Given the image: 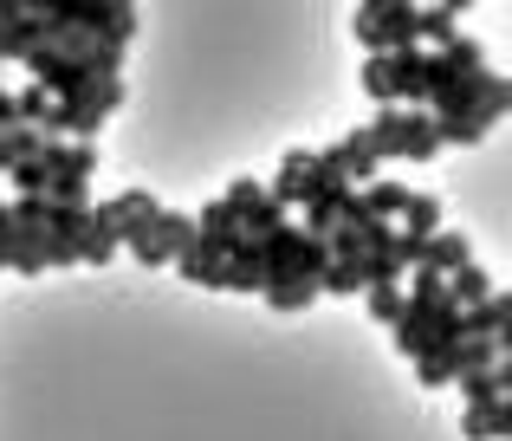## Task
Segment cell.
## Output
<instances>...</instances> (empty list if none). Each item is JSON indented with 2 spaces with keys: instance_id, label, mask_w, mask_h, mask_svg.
<instances>
[{
  "instance_id": "obj_2",
  "label": "cell",
  "mask_w": 512,
  "mask_h": 441,
  "mask_svg": "<svg viewBox=\"0 0 512 441\" xmlns=\"http://www.w3.org/2000/svg\"><path fill=\"white\" fill-rule=\"evenodd\" d=\"M389 338H396V351L409 357V364H422V357L448 351V344H461V305H448V292L441 299H402L396 325H389Z\"/></svg>"
},
{
  "instance_id": "obj_25",
  "label": "cell",
  "mask_w": 512,
  "mask_h": 441,
  "mask_svg": "<svg viewBox=\"0 0 512 441\" xmlns=\"http://www.w3.org/2000/svg\"><path fill=\"white\" fill-rule=\"evenodd\" d=\"M363 305H370V318L376 325H396V312H402V286H363Z\"/></svg>"
},
{
  "instance_id": "obj_13",
  "label": "cell",
  "mask_w": 512,
  "mask_h": 441,
  "mask_svg": "<svg viewBox=\"0 0 512 441\" xmlns=\"http://www.w3.org/2000/svg\"><path fill=\"white\" fill-rule=\"evenodd\" d=\"M506 325H512V299H506V292H487L480 305H467V312H461V331H467V338L506 344Z\"/></svg>"
},
{
  "instance_id": "obj_27",
  "label": "cell",
  "mask_w": 512,
  "mask_h": 441,
  "mask_svg": "<svg viewBox=\"0 0 512 441\" xmlns=\"http://www.w3.org/2000/svg\"><path fill=\"white\" fill-rule=\"evenodd\" d=\"M260 195H266V189H260V182H253V176H240V182H227V195H221V208H227V215H234V221H240V215H247V208H253V202H260Z\"/></svg>"
},
{
  "instance_id": "obj_21",
  "label": "cell",
  "mask_w": 512,
  "mask_h": 441,
  "mask_svg": "<svg viewBox=\"0 0 512 441\" xmlns=\"http://www.w3.org/2000/svg\"><path fill=\"white\" fill-rule=\"evenodd\" d=\"M39 130H26V124H13V130H0V176H7V169H20V163H33L39 156Z\"/></svg>"
},
{
  "instance_id": "obj_28",
  "label": "cell",
  "mask_w": 512,
  "mask_h": 441,
  "mask_svg": "<svg viewBox=\"0 0 512 441\" xmlns=\"http://www.w3.org/2000/svg\"><path fill=\"white\" fill-rule=\"evenodd\" d=\"M0 182H13V189H20V195H46V163H39V156H33V163L7 169V176H0Z\"/></svg>"
},
{
  "instance_id": "obj_20",
  "label": "cell",
  "mask_w": 512,
  "mask_h": 441,
  "mask_svg": "<svg viewBox=\"0 0 512 441\" xmlns=\"http://www.w3.org/2000/svg\"><path fill=\"white\" fill-rule=\"evenodd\" d=\"M286 227H292V215H286L279 202H266V195H260V202L240 215V240H273V234H286Z\"/></svg>"
},
{
  "instance_id": "obj_1",
  "label": "cell",
  "mask_w": 512,
  "mask_h": 441,
  "mask_svg": "<svg viewBox=\"0 0 512 441\" xmlns=\"http://www.w3.org/2000/svg\"><path fill=\"white\" fill-rule=\"evenodd\" d=\"M506 104H512V85L500 72H474V78H461V85L448 91V98H435V137H441V150L448 143H480L493 124L506 117Z\"/></svg>"
},
{
  "instance_id": "obj_10",
  "label": "cell",
  "mask_w": 512,
  "mask_h": 441,
  "mask_svg": "<svg viewBox=\"0 0 512 441\" xmlns=\"http://www.w3.org/2000/svg\"><path fill=\"white\" fill-rule=\"evenodd\" d=\"M312 176H318V150H292L286 163H279V176H273V189H266V202H279L292 215V208L305 202V189H312Z\"/></svg>"
},
{
  "instance_id": "obj_26",
  "label": "cell",
  "mask_w": 512,
  "mask_h": 441,
  "mask_svg": "<svg viewBox=\"0 0 512 441\" xmlns=\"http://www.w3.org/2000/svg\"><path fill=\"white\" fill-rule=\"evenodd\" d=\"M318 292H331V299H344V292H363V273H357V266L325 260V273H318Z\"/></svg>"
},
{
  "instance_id": "obj_14",
  "label": "cell",
  "mask_w": 512,
  "mask_h": 441,
  "mask_svg": "<svg viewBox=\"0 0 512 441\" xmlns=\"http://www.w3.org/2000/svg\"><path fill=\"white\" fill-rule=\"evenodd\" d=\"M461 7H415V46L422 52H441V46H454L461 39Z\"/></svg>"
},
{
  "instance_id": "obj_9",
  "label": "cell",
  "mask_w": 512,
  "mask_h": 441,
  "mask_svg": "<svg viewBox=\"0 0 512 441\" xmlns=\"http://www.w3.org/2000/svg\"><path fill=\"white\" fill-rule=\"evenodd\" d=\"M39 163H46V182H91L98 176V143H39Z\"/></svg>"
},
{
  "instance_id": "obj_22",
  "label": "cell",
  "mask_w": 512,
  "mask_h": 441,
  "mask_svg": "<svg viewBox=\"0 0 512 441\" xmlns=\"http://www.w3.org/2000/svg\"><path fill=\"white\" fill-rule=\"evenodd\" d=\"M273 312H305V305H318V279H279V286L260 292Z\"/></svg>"
},
{
  "instance_id": "obj_18",
  "label": "cell",
  "mask_w": 512,
  "mask_h": 441,
  "mask_svg": "<svg viewBox=\"0 0 512 441\" xmlns=\"http://www.w3.org/2000/svg\"><path fill=\"white\" fill-rule=\"evenodd\" d=\"M461 429H467V441H506V435H512V403H480V409H467Z\"/></svg>"
},
{
  "instance_id": "obj_16",
  "label": "cell",
  "mask_w": 512,
  "mask_h": 441,
  "mask_svg": "<svg viewBox=\"0 0 512 441\" xmlns=\"http://www.w3.org/2000/svg\"><path fill=\"white\" fill-rule=\"evenodd\" d=\"M357 202H363V215H370V221H389V227H396L402 202H409V189H402L396 176H376L370 189H357Z\"/></svg>"
},
{
  "instance_id": "obj_4",
  "label": "cell",
  "mask_w": 512,
  "mask_h": 441,
  "mask_svg": "<svg viewBox=\"0 0 512 441\" xmlns=\"http://www.w3.org/2000/svg\"><path fill=\"white\" fill-rule=\"evenodd\" d=\"M124 104V78H98L91 91H78V98H65V104H52V117H46V137L52 143H91L104 130V117Z\"/></svg>"
},
{
  "instance_id": "obj_24",
  "label": "cell",
  "mask_w": 512,
  "mask_h": 441,
  "mask_svg": "<svg viewBox=\"0 0 512 441\" xmlns=\"http://www.w3.org/2000/svg\"><path fill=\"white\" fill-rule=\"evenodd\" d=\"M175 273L195 279V286H208V292H221V260H208V253H195V247H188L182 260H175Z\"/></svg>"
},
{
  "instance_id": "obj_7",
  "label": "cell",
  "mask_w": 512,
  "mask_h": 441,
  "mask_svg": "<svg viewBox=\"0 0 512 441\" xmlns=\"http://www.w3.org/2000/svg\"><path fill=\"white\" fill-rule=\"evenodd\" d=\"M357 39L370 46V59L415 46V7H402V0H370V7H357Z\"/></svg>"
},
{
  "instance_id": "obj_23",
  "label": "cell",
  "mask_w": 512,
  "mask_h": 441,
  "mask_svg": "<svg viewBox=\"0 0 512 441\" xmlns=\"http://www.w3.org/2000/svg\"><path fill=\"white\" fill-rule=\"evenodd\" d=\"M13 111H20V124L26 130H39V137H46V117H52V98L39 85H26V91H13Z\"/></svg>"
},
{
  "instance_id": "obj_12",
  "label": "cell",
  "mask_w": 512,
  "mask_h": 441,
  "mask_svg": "<svg viewBox=\"0 0 512 441\" xmlns=\"http://www.w3.org/2000/svg\"><path fill=\"white\" fill-rule=\"evenodd\" d=\"M117 260V227H111V208L91 202L85 227H78V266H111Z\"/></svg>"
},
{
  "instance_id": "obj_6",
  "label": "cell",
  "mask_w": 512,
  "mask_h": 441,
  "mask_svg": "<svg viewBox=\"0 0 512 441\" xmlns=\"http://www.w3.org/2000/svg\"><path fill=\"white\" fill-rule=\"evenodd\" d=\"M253 247H260L266 286H279V279H318V273H325V240H312L305 227H286V234L253 240Z\"/></svg>"
},
{
  "instance_id": "obj_11",
  "label": "cell",
  "mask_w": 512,
  "mask_h": 441,
  "mask_svg": "<svg viewBox=\"0 0 512 441\" xmlns=\"http://www.w3.org/2000/svg\"><path fill=\"white\" fill-rule=\"evenodd\" d=\"M467 260H474V247H467V234H454V227H441V234H428V240H422V260H415V266H422V273H435V279H448V273H461ZM415 266H409V273H415Z\"/></svg>"
},
{
  "instance_id": "obj_5",
  "label": "cell",
  "mask_w": 512,
  "mask_h": 441,
  "mask_svg": "<svg viewBox=\"0 0 512 441\" xmlns=\"http://www.w3.org/2000/svg\"><path fill=\"white\" fill-rule=\"evenodd\" d=\"M52 13H59L78 39H91V46L124 52L130 39H137V7H124V0H52Z\"/></svg>"
},
{
  "instance_id": "obj_8",
  "label": "cell",
  "mask_w": 512,
  "mask_h": 441,
  "mask_svg": "<svg viewBox=\"0 0 512 441\" xmlns=\"http://www.w3.org/2000/svg\"><path fill=\"white\" fill-rule=\"evenodd\" d=\"M111 227H117V247H137L143 234L156 227V215H163V202H156L150 189H124V195H111Z\"/></svg>"
},
{
  "instance_id": "obj_3",
  "label": "cell",
  "mask_w": 512,
  "mask_h": 441,
  "mask_svg": "<svg viewBox=\"0 0 512 441\" xmlns=\"http://www.w3.org/2000/svg\"><path fill=\"white\" fill-rule=\"evenodd\" d=\"M363 143H370L376 163H435L441 156L435 117L428 111H396V104H383V117L363 124Z\"/></svg>"
},
{
  "instance_id": "obj_17",
  "label": "cell",
  "mask_w": 512,
  "mask_h": 441,
  "mask_svg": "<svg viewBox=\"0 0 512 441\" xmlns=\"http://www.w3.org/2000/svg\"><path fill=\"white\" fill-rule=\"evenodd\" d=\"M396 234H409V240L441 234V202H435V195H415V189H409V202H402V215H396Z\"/></svg>"
},
{
  "instance_id": "obj_19",
  "label": "cell",
  "mask_w": 512,
  "mask_h": 441,
  "mask_svg": "<svg viewBox=\"0 0 512 441\" xmlns=\"http://www.w3.org/2000/svg\"><path fill=\"white\" fill-rule=\"evenodd\" d=\"M441 292H448V305H461V312H467V305H480L487 292H500V286L487 279V266H480V260H467L461 273H448V286H441Z\"/></svg>"
},
{
  "instance_id": "obj_15",
  "label": "cell",
  "mask_w": 512,
  "mask_h": 441,
  "mask_svg": "<svg viewBox=\"0 0 512 441\" xmlns=\"http://www.w3.org/2000/svg\"><path fill=\"white\" fill-rule=\"evenodd\" d=\"M454 383H461L467 409H480V403H512V370H506V364L474 370V377H454Z\"/></svg>"
},
{
  "instance_id": "obj_29",
  "label": "cell",
  "mask_w": 512,
  "mask_h": 441,
  "mask_svg": "<svg viewBox=\"0 0 512 441\" xmlns=\"http://www.w3.org/2000/svg\"><path fill=\"white\" fill-rule=\"evenodd\" d=\"M0 234H7V202H0Z\"/></svg>"
}]
</instances>
